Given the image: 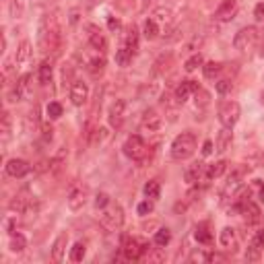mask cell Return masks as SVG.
<instances>
[{
  "label": "cell",
  "instance_id": "cell-33",
  "mask_svg": "<svg viewBox=\"0 0 264 264\" xmlns=\"http://www.w3.org/2000/svg\"><path fill=\"white\" fill-rule=\"evenodd\" d=\"M202 73H204V76H206V78H215L217 75L221 73V62H215V60H211V62L202 64Z\"/></svg>",
  "mask_w": 264,
  "mask_h": 264
},
{
  "label": "cell",
  "instance_id": "cell-24",
  "mask_svg": "<svg viewBox=\"0 0 264 264\" xmlns=\"http://www.w3.org/2000/svg\"><path fill=\"white\" fill-rule=\"evenodd\" d=\"M244 174H246V167H237L231 176H229V182H227V192H233L242 186V180H244Z\"/></svg>",
  "mask_w": 264,
  "mask_h": 264
},
{
  "label": "cell",
  "instance_id": "cell-40",
  "mask_svg": "<svg viewBox=\"0 0 264 264\" xmlns=\"http://www.w3.org/2000/svg\"><path fill=\"white\" fill-rule=\"evenodd\" d=\"M10 17L13 19H19L23 15V0H10Z\"/></svg>",
  "mask_w": 264,
  "mask_h": 264
},
{
  "label": "cell",
  "instance_id": "cell-3",
  "mask_svg": "<svg viewBox=\"0 0 264 264\" xmlns=\"http://www.w3.org/2000/svg\"><path fill=\"white\" fill-rule=\"evenodd\" d=\"M101 225L108 229V231H116V229L122 227L124 223V211L122 206L116 204V202H110L106 209H101Z\"/></svg>",
  "mask_w": 264,
  "mask_h": 264
},
{
  "label": "cell",
  "instance_id": "cell-13",
  "mask_svg": "<svg viewBox=\"0 0 264 264\" xmlns=\"http://www.w3.org/2000/svg\"><path fill=\"white\" fill-rule=\"evenodd\" d=\"M87 202V190L85 188H73L71 194H68L66 198V204L71 211H81Z\"/></svg>",
  "mask_w": 264,
  "mask_h": 264
},
{
  "label": "cell",
  "instance_id": "cell-25",
  "mask_svg": "<svg viewBox=\"0 0 264 264\" xmlns=\"http://www.w3.org/2000/svg\"><path fill=\"white\" fill-rule=\"evenodd\" d=\"M143 36H145L147 39H157V38H159V25H157L155 19H147V21H145Z\"/></svg>",
  "mask_w": 264,
  "mask_h": 264
},
{
  "label": "cell",
  "instance_id": "cell-12",
  "mask_svg": "<svg viewBox=\"0 0 264 264\" xmlns=\"http://www.w3.org/2000/svg\"><path fill=\"white\" fill-rule=\"evenodd\" d=\"M239 211H242V215L246 217V223H258L260 219H262V213H260V206L256 204V202H252L250 198L248 200H244L242 204H239Z\"/></svg>",
  "mask_w": 264,
  "mask_h": 264
},
{
  "label": "cell",
  "instance_id": "cell-39",
  "mask_svg": "<svg viewBox=\"0 0 264 264\" xmlns=\"http://www.w3.org/2000/svg\"><path fill=\"white\" fill-rule=\"evenodd\" d=\"M48 116L52 118V120H58L60 116H62V106L58 101H52L50 106H48Z\"/></svg>",
  "mask_w": 264,
  "mask_h": 264
},
{
  "label": "cell",
  "instance_id": "cell-45",
  "mask_svg": "<svg viewBox=\"0 0 264 264\" xmlns=\"http://www.w3.org/2000/svg\"><path fill=\"white\" fill-rule=\"evenodd\" d=\"M151 211H153V200L151 198H147L145 202L139 204V215H149Z\"/></svg>",
  "mask_w": 264,
  "mask_h": 264
},
{
  "label": "cell",
  "instance_id": "cell-50",
  "mask_svg": "<svg viewBox=\"0 0 264 264\" xmlns=\"http://www.w3.org/2000/svg\"><path fill=\"white\" fill-rule=\"evenodd\" d=\"M213 153V143L211 141H204L202 145V155H211Z\"/></svg>",
  "mask_w": 264,
  "mask_h": 264
},
{
  "label": "cell",
  "instance_id": "cell-47",
  "mask_svg": "<svg viewBox=\"0 0 264 264\" xmlns=\"http://www.w3.org/2000/svg\"><path fill=\"white\" fill-rule=\"evenodd\" d=\"M254 17H256V21H264V2L256 4V8H254Z\"/></svg>",
  "mask_w": 264,
  "mask_h": 264
},
{
  "label": "cell",
  "instance_id": "cell-26",
  "mask_svg": "<svg viewBox=\"0 0 264 264\" xmlns=\"http://www.w3.org/2000/svg\"><path fill=\"white\" fill-rule=\"evenodd\" d=\"M64 161H66V151H64V149H60V151L56 153L54 159L50 161V171H52V174H60V169L64 167Z\"/></svg>",
  "mask_w": 264,
  "mask_h": 264
},
{
  "label": "cell",
  "instance_id": "cell-20",
  "mask_svg": "<svg viewBox=\"0 0 264 264\" xmlns=\"http://www.w3.org/2000/svg\"><path fill=\"white\" fill-rule=\"evenodd\" d=\"M219 242H221L223 248H229V250L235 248V242H237V239H235V229L233 227H223Z\"/></svg>",
  "mask_w": 264,
  "mask_h": 264
},
{
  "label": "cell",
  "instance_id": "cell-2",
  "mask_svg": "<svg viewBox=\"0 0 264 264\" xmlns=\"http://www.w3.org/2000/svg\"><path fill=\"white\" fill-rule=\"evenodd\" d=\"M196 151V134L186 130L178 134L174 143H171V157L176 159V161H184V159H190Z\"/></svg>",
  "mask_w": 264,
  "mask_h": 264
},
{
  "label": "cell",
  "instance_id": "cell-53",
  "mask_svg": "<svg viewBox=\"0 0 264 264\" xmlns=\"http://www.w3.org/2000/svg\"><path fill=\"white\" fill-rule=\"evenodd\" d=\"M260 101L264 103V91H262V93H260Z\"/></svg>",
  "mask_w": 264,
  "mask_h": 264
},
{
  "label": "cell",
  "instance_id": "cell-15",
  "mask_svg": "<svg viewBox=\"0 0 264 264\" xmlns=\"http://www.w3.org/2000/svg\"><path fill=\"white\" fill-rule=\"evenodd\" d=\"M124 110H126V101L124 99H116L112 103V108H110V124L112 126H118L122 124V120H124Z\"/></svg>",
  "mask_w": 264,
  "mask_h": 264
},
{
  "label": "cell",
  "instance_id": "cell-29",
  "mask_svg": "<svg viewBox=\"0 0 264 264\" xmlns=\"http://www.w3.org/2000/svg\"><path fill=\"white\" fill-rule=\"evenodd\" d=\"M143 190H145V196H147V198H151V200L159 198V194H161V186H159V182H157V180L147 182Z\"/></svg>",
  "mask_w": 264,
  "mask_h": 264
},
{
  "label": "cell",
  "instance_id": "cell-21",
  "mask_svg": "<svg viewBox=\"0 0 264 264\" xmlns=\"http://www.w3.org/2000/svg\"><path fill=\"white\" fill-rule=\"evenodd\" d=\"M225 169H227V161H217V163H213V165H209L206 167V180H217V178H221L223 174H225Z\"/></svg>",
  "mask_w": 264,
  "mask_h": 264
},
{
  "label": "cell",
  "instance_id": "cell-31",
  "mask_svg": "<svg viewBox=\"0 0 264 264\" xmlns=\"http://www.w3.org/2000/svg\"><path fill=\"white\" fill-rule=\"evenodd\" d=\"M194 235H196V239H198L200 244H211L213 242V235H211L209 225H206V223H200L196 227V233H194Z\"/></svg>",
  "mask_w": 264,
  "mask_h": 264
},
{
  "label": "cell",
  "instance_id": "cell-42",
  "mask_svg": "<svg viewBox=\"0 0 264 264\" xmlns=\"http://www.w3.org/2000/svg\"><path fill=\"white\" fill-rule=\"evenodd\" d=\"M110 202H112V200H110V196H108L106 192H99L97 196H95V206H97V209H106Z\"/></svg>",
  "mask_w": 264,
  "mask_h": 264
},
{
  "label": "cell",
  "instance_id": "cell-16",
  "mask_svg": "<svg viewBox=\"0 0 264 264\" xmlns=\"http://www.w3.org/2000/svg\"><path fill=\"white\" fill-rule=\"evenodd\" d=\"M122 39H124V45H126V48L132 50V52L136 54V50H139V29H136L134 25H128V27L124 29Z\"/></svg>",
  "mask_w": 264,
  "mask_h": 264
},
{
  "label": "cell",
  "instance_id": "cell-37",
  "mask_svg": "<svg viewBox=\"0 0 264 264\" xmlns=\"http://www.w3.org/2000/svg\"><path fill=\"white\" fill-rule=\"evenodd\" d=\"M103 68H106V60L99 58V56L89 62V73H91V75H99V73H103Z\"/></svg>",
  "mask_w": 264,
  "mask_h": 264
},
{
  "label": "cell",
  "instance_id": "cell-43",
  "mask_svg": "<svg viewBox=\"0 0 264 264\" xmlns=\"http://www.w3.org/2000/svg\"><path fill=\"white\" fill-rule=\"evenodd\" d=\"M155 17L159 19V21H163V23H169L171 21V10L169 8H157L155 10ZM155 19V21H157Z\"/></svg>",
  "mask_w": 264,
  "mask_h": 264
},
{
  "label": "cell",
  "instance_id": "cell-36",
  "mask_svg": "<svg viewBox=\"0 0 264 264\" xmlns=\"http://www.w3.org/2000/svg\"><path fill=\"white\" fill-rule=\"evenodd\" d=\"M0 132H2V139L4 141L10 136V113L8 112H4L2 118H0Z\"/></svg>",
  "mask_w": 264,
  "mask_h": 264
},
{
  "label": "cell",
  "instance_id": "cell-4",
  "mask_svg": "<svg viewBox=\"0 0 264 264\" xmlns=\"http://www.w3.org/2000/svg\"><path fill=\"white\" fill-rule=\"evenodd\" d=\"M239 103L237 101H223L219 106V122L223 124V128H233L239 120Z\"/></svg>",
  "mask_w": 264,
  "mask_h": 264
},
{
  "label": "cell",
  "instance_id": "cell-14",
  "mask_svg": "<svg viewBox=\"0 0 264 264\" xmlns=\"http://www.w3.org/2000/svg\"><path fill=\"white\" fill-rule=\"evenodd\" d=\"M87 97H89V87L83 81H75L71 85V99H73V103H75V106H85Z\"/></svg>",
  "mask_w": 264,
  "mask_h": 264
},
{
  "label": "cell",
  "instance_id": "cell-9",
  "mask_svg": "<svg viewBox=\"0 0 264 264\" xmlns=\"http://www.w3.org/2000/svg\"><path fill=\"white\" fill-rule=\"evenodd\" d=\"M235 15H237V0H223L215 10V19L221 23L231 21Z\"/></svg>",
  "mask_w": 264,
  "mask_h": 264
},
{
  "label": "cell",
  "instance_id": "cell-7",
  "mask_svg": "<svg viewBox=\"0 0 264 264\" xmlns=\"http://www.w3.org/2000/svg\"><path fill=\"white\" fill-rule=\"evenodd\" d=\"M147 250H149V244L143 242V239H136V237H124L122 252H124V258H126V260H139Z\"/></svg>",
  "mask_w": 264,
  "mask_h": 264
},
{
  "label": "cell",
  "instance_id": "cell-23",
  "mask_svg": "<svg viewBox=\"0 0 264 264\" xmlns=\"http://www.w3.org/2000/svg\"><path fill=\"white\" fill-rule=\"evenodd\" d=\"M10 252H15V254H21L23 250L27 248V239L23 233H10V244H8Z\"/></svg>",
  "mask_w": 264,
  "mask_h": 264
},
{
  "label": "cell",
  "instance_id": "cell-17",
  "mask_svg": "<svg viewBox=\"0 0 264 264\" xmlns=\"http://www.w3.org/2000/svg\"><path fill=\"white\" fill-rule=\"evenodd\" d=\"M159 126H161V118L157 116V112L155 110H147L145 112V118H143V130L157 132Z\"/></svg>",
  "mask_w": 264,
  "mask_h": 264
},
{
  "label": "cell",
  "instance_id": "cell-22",
  "mask_svg": "<svg viewBox=\"0 0 264 264\" xmlns=\"http://www.w3.org/2000/svg\"><path fill=\"white\" fill-rule=\"evenodd\" d=\"M231 128H223L221 132H219V139H217V151L219 153H225L229 147H231Z\"/></svg>",
  "mask_w": 264,
  "mask_h": 264
},
{
  "label": "cell",
  "instance_id": "cell-27",
  "mask_svg": "<svg viewBox=\"0 0 264 264\" xmlns=\"http://www.w3.org/2000/svg\"><path fill=\"white\" fill-rule=\"evenodd\" d=\"M132 56H134V52L128 50L126 45H122V48L116 52V64L118 66H128L132 62Z\"/></svg>",
  "mask_w": 264,
  "mask_h": 264
},
{
  "label": "cell",
  "instance_id": "cell-34",
  "mask_svg": "<svg viewBox=\"0 0 264 264\" xmlns=\"http://www.w3.org/2000/svg\"><path fill=\"white\" fill-rule=\"evenodd\" d=\"M85 254H87V246H85L83 242H76V244L71 248V260H73V262H81V260L85 258Z\"/></svg>",
  "mask_w": 264,
  "mask_h": 264
},
{
  "label": "cell",
  "instance_id": "cell-44",
  "mask_svg": "<svg viewBox=\"0 0 264 264\" xmlns=\"http://www.w3.org/2000/svg\"><path fill=\"white\" fill-rule=\"evenodd\" d=\"M252 246H256V248L264 250V227L260 229V231L254 233V237H252Z\"/></svg>",
  "mask_w": 264,
  "mask_h": 264
},
{
  "label": "cell",
  "instance_id": "cell-1",
  "mask_svg": "<svg viewBox=\"0 0 264 264\" xmlns=\"http://www.w3.org/2000/svg\"><path fill=\"white\" fill-rule=\"evenodd\" d=\"M60 45V27L54 15H45L39 23V48L43 52H54Z\"/></svg>",
  "mask_w": 264,
  "mask_h": 264
},
{
  "label": "cell",
  "instance_id": "cell-6",
  "mask_svg": "<svg viewBox=\"0 0 264 264\" xmlns=\"http://www.w3.org/2000/svg\"><path fill=\"white\" fill-rule=\"evenodd\" d=\"M256 39H258V29L254 25H248V27H242L235 33L233 45H235V50H239V52H248L252 45L256 43Z\"/></svg>",
  "mask_w": 264,
  "mask_h": 264
},
{
  "label": "cell",
  "instance_id": "cell-52",
  "mask_svg": "<svg viewBox=\"0 0 264 264\" xmlns=\"http://www.w3.org/2000/svg\"><path fill=\"white\" fill-rule=\"evenodd\" d=\"M260 56L264 58V38H262V43H260Z\"/></svg>",
  "mask_w": 264,
  "mask_h": 264
},
{
  "label": "cell",
  "instance_id": "cell-38",
  "mask_svg": "<svg viewBox=\"0 0 264 264\" xmlns=\"http://www.w3.org/2000/svg\"><path fill=\"white\" fill-rule=\"evenodd\" d=\"M215 87H217V93H221V95H227V93H231V89H233V83L229 81V78H221V81L217 83Z\"/></svg>",
  "mask_w": 264,
  "mask_h": 264
},
{
  "label": "cell",
  "instance_id": "cell-5",
  "mask_svg": "<svg viewBox=\"0 0 264 264\" xmlns=\"http://www.w3.org/2000/svg\"><path fill=\"white\" fill-rule=\"evenodd\" d=\"M122 149H124V155L128 159H132V161H141V159H145V155H147V145L139 134H130Z\"/></svg>",
  "mask_w": 264,
  "mask_h": 264
},
{
  "label": "cell",
  "instance_id": "cell-32",
  "mask_svg": "<svg viewBox=\"0 0 264 264\" xmlns=\"http://www.w3.org/2000/svg\"><path fill=\"white\" fill-rule=\"evenodd\" d=\"M169 242H171V231H169L167 227H161V229H159V231L155 233V246L165 248Z\"/></svg>",
  "mask_w": 264,
  "mask_h": 264
},
{
  "label": "cell",
  "instance_id": "cell-18",
  "mask_svg": "<svg viewBox=\"0 0 264 264\" xmlns=\"http://www.w3.org/2000/svg\"><path fill=\"white\" fill-rule=\"evenodd\" d=\"M66 244H68V235L66 233H60L58 237H56V242L52 246V258H54V262H60L64 258Z\"/></svg>",
  "mask_w": 264,
  "mask_h": 264
},
{
  "label": "cell",
  "instance_id": "cell-8",
  "mask_svg": "<svg viewBox=\"0 0 264 264\" xmlns=\"http://www.w3.org/2000/svg\"><path fill=\"white\" fill-rule=\"evenodd\" d=\"M85 31H87V39H89V43L93 45V50H97V52H106L108 50V39H106V36L101 33V29L97 27V25H85Z\"/></svg>",
  "mask_w": 264,
  "mask_h": 264
},
{
  "label": "cell",
  "instance_id": "cell-28",
  "mask_svg": "<svg viewBox=\"0 0 264 264\" xmlns=\"http://www.w3.org/2000/svg\"><path fill=\"white\" fill-rule=\"evenodd\" d=\"M29 56H31V43H29V41H21L19 50H17V54H15V60H17V64L27 62V60H29Z\"/></svg>",
  "mask_w": 264,
  "mask_h": 264
},
{
  "label": "cell",
  "instance_id": "cell-49",
  "mask_svg": "<svg viewBox=\"0 0 264 264\" xmlns=\"http://www.w3.org/2000/svg\"><path fill=\"white\" fill-rule=\"evenodd\" d=\"M52 126H48V124H45L43 126V141H52Z\"/></svg>",
  "mask_w": 264,
  "mask_h": 264
},
{
  "label": "cell",
  "instance_id": "cell-10",
  "mask_svg": "<svg viewBox=\"0 0 264 264\" xmlns=\"http://www.w3.org/2000/svg\"><path fill=\"white\" fill-rule=\"evenodd\" d=\"M31 171V165L25 159H8L6 161V174L10 178H25Z\"/></svg>",
  "mask_w": 264,
  "mask_h": 264
},
{
  "label": "cell",
  "instance_id": "cell-41",
  "mask_svg": "<svg viewBox=\"0 0 264 264\" xmlns=\"http://www.w3.org/2000/svg\"><path fill=\"white\" fill-rule=\"evenodd\" d=\"M260 252H262L260 248H256V246L250 244L248 250H246V260H248V262H258V260H260Z\"/></svg>",
  "mask_w": 264,
  "mask_h": 264
},
{
  "label": "cell",
  "instance_id": "cell-35",
  "mask_svg": "<svg viewBox=\"0 0 264 264\" xmlns=\"http://www.w3.org/2000/svg\"><path fill=\"white\" fill-rule=\"evenodd\" d=\"M202 64H204V58H202V56H200V54H194V56H190L186 62H184V68H186V73H194V71H196L198 66H202Z\"/></svg>",
  "mask_w": 264,
  "mask_h": 264
},
{
  "label": "cell",
  "instance_id": "cell-30",
  "mask_svg": "<svg viewBox=\"0 0 264 264\" xmlns=\"http://www.w3.org/2000/svg\"><path fill=\"white\" fill-rule=\"evenodd\" d=\"M52 73H54V71H52V64H50L48 60L41 62V64H39V75H38V76H39V83H41V85H48V83L52 81Z\"/></svg>",
  "mask_w": 264,
  "mask_h": 264
},
{
  "label": "cell",
  "instance_id": "cell-46",
  "mask_svg": "<svg viewBox=\"0 0 264 264\" xmlns=\"http://www.w3.org/2000/svg\"><path fill=\"white\" fill-rule=\"evenodd\" d=\"M204 260H206V262H225L227 256L219 254V252H211V254H206V256H204Z\"/></svg>",
  "mask_w": 264,
  "mask_h": 264
},
{
  "label": "cell",
  "instance_id": "cell-48",
  "mask_svg": "<svg viewBox=\"0 0 264 264\" xmlns=\"http://www.w3.org/2000/svg\"><path fill=\"white\" fill-rule=\"evenodd\" d=\"M108 25H110L112 31H118V29H120V21L113 19V17H110V19H108Z\"/></svg>",
  "mask_w": 264,
  "mask_h": 264
},
{
  "label": "cell",
  "instance_id": "cell-51",
  "mask_svg": "<svg viewBox=\"0 0 264 264\" xmlns=\"http://www.w3.org/2000/svg\"><path fill=\"white\" fill-rule=\"evenodd\" d=\"M258 200H260V202H264V184L260 186V192H258Z\"/></svg>",
  "mask_w": 264,
  "mask_h": 264
},
{
  "label": "cell",
  "instance_id": "cell-19",
  "mask_svg": "<svg viewBox=\"0 0 264 264\" xmlns=\"http://www.w3.org/2000/svg\"><path fill=\"white\" fill-rule=\"evenodd\" d=\"M202 174H204V163H192L184 171V180L188 184H196L202 178Z\"/></svg>",
  "mask_w": 264,
  "mask_h": 264
},
{
  "label": "cell",
  "instance_id": "cell-11",
  "mask_svg": "<svg viewBox=\"0 0 264 264\" xmlns=\"http://www.w3.org/2000/svg\"><path fill=\"white\" fill-rule=\"evenodd\" d=\"M198 91H200V87H198L196 81H182L178 85V89H176V101L178 103H186L190 99V95L198 93Z\"/></svg>",
  "mask_w": 264,
  "mask_h": 264
}]
</instances>
